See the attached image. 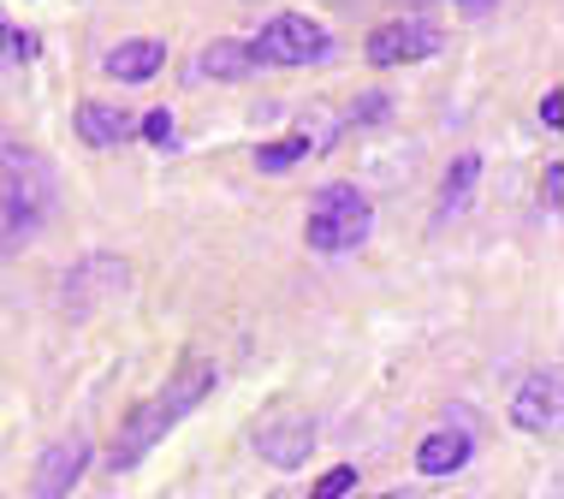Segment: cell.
Here are the masks:
<instances>
[{"label": "cell", "mask_w": 564, "mask_h": 499, "mask_svg": "<svg viewBox=\"0 0 564 499\" xmlns=\"http://www.w3.org/2000/svg\"><path fill=\"white\" fill-rule=\"evenodd\" d=\"M440 24L434 19H392V24H380L375 36H369V66H410V59H429V54H440Z\"/></svg>", "instance_id": "cell-6"}, {"label": "cell", "mask_w": 564, "mask_h": 499, "mask_svg": "<svg viewBox=\"0 0 564 499\" xmlns=\"http://www.w3.org/2000/svg\"><path fill=\"white\" fill-rule=\"evenodd\" d=\"M89 470V434H59L54 446H42L36 470H30V499H72V488Z\"/></svg>", "instance_id": "cell-5"}, {"label": "cell", "mask_w": 564, "mask_h": 499, "mask_svg": "<svg viewBox=\"0 0 564 499\" xmlns=\"http://www.w3.org/2000/svg\"><path fill=\"white\" fill-rule=\"evenodd\" d=\"M558 196H564V161H546V173H541V208L546 215H558Z\"/></svg>", "instance_id": "cell-18"}, {"label": "cell", "mask_w": 564, "mask_h": 499, "mask_svg": "<svg viewBox=\"0 0 564 499\" xmlns=\"http://www.w3.org/2000/svg\"><path fill=\"white\" fill-rule=\"evenodd\" d=\"M36 48L42 42L30 36V30H12L7 19H0V66H7V59H36Z\"/></svg>", "instance_id": "cell-15"}, {"label": "cell", "mask_w": 564, "mask_h": 499, "mask_svg": "<svg viewBox=\"0 0 564 499\" xmlns=\"http://www.w3.org/2000/svg\"><path fill=\"white\" fill-rule=\"evenodd\" d=\"M469 452H476L469 429H434L429 441L416 446V470L422 476H457L469 464Z\"/></svg>", "instance_id": "cell-10"}, {"label": "cell", "mask_w": 564, "mask_h": 499, "mask_svg": "<svg viewBox=\"0 0 564 499\" xmlns=\"http://www.w3.org/2000/svg\"><path fill=\"white\" fill-rule=\"evenodd\" d=\"M78 138L89 149H119L126 138H137V119L126 108H113V101H84L78 108Z\"/></svg>", "instance_id": "cell-9"}, {"label": "cell", "mask_w": 564, "mask_h": 499, "mask_svg": "<svg viewBox=\"0 0 564 499\" xmlns=\"http://www.w3.org/2000/svg\"><path fill=\"white\" fill-rule=\"evenodd\" d=\"M250 66H315V59L333 54V36L310 12H273V19L243 42Z\"/></svg>", "instance_id": "cell-4"}, {"label": "cell", "mask_w": 564, "mask_h": 499, "mask_svg": "<svg viewBox=\"0 0 564 499\" xmlns=\"http://www.w3.org/2000/svg\"><path fill=\"white\" fill-rule=\"evenodd\" d=\"M161 66H166V42H161V36L119 42V48L108 54V78H119V84H149Z\"/></svg>", "instance_id": "cell-11"}, {"label": "cell", "mask_w": 564, "mask_h": 499, "mask_svg": "<svg viewBox=\"0 0 564 499\" xmlns=\"http://www.w3.org/2000/svg\"><path fill=\"white\" fill-rule=\"evenodd\" d=\"M250 66V54H243V42H215V48H203L191 59V84H208V78H243Z\"/></svg>", "instance_id": "cell-12"}, {"label": "cell", "mask_w": 564, "mask_h": 499, "mask_svg": "<svg viewBox=\"0 0 564 499\" xmlns=\"http://www.w3.org/2000/svg\"><path fill=\"white\" fill-rule=\"evenodd\" d=\"M457 7H469V12H487V7H494V0H457Z\"/></svg>", "instance_id": "cell-20"}, {"label": "cell", "mask_w": 564, "mask_h": 499, "mask_svg": "<svg viewBox=\"0 0 564 499\" xmlns=\"http://www.w3.org/2000/svg\"><path fill=\"white\" fill-rule=\"evenodd\" d=\"M303 155H315L310 131H297V138H285V143H268V149H256V166H262V173H285V166H297Z\"/></svg>", "instance_id": "cell-14"}, {"label": "cell", "mask_w": 564, "mask_h": 499, "mask_svg": "<svg viewBox=\"0 0 564 499\" xmlns=\"http://www.w3.org/2000/svg\"><path fill=\"white\" fill-rule=\"evenodd\" d=\"M215 387H220V369H215L208 357H191L185 369H178L173 381L155 392V399H143L131 416H119V434H113V446H108V470H113V476H119V470H137V464H143L149 452H155Z\"/></svg>", "instance_id": "cell-1"}, {"label": "cell", "mask_w": 564, "mask_h": 499, "mask_svg": "<svg viewBox=\"0 0 564 499\" xmlns=\"http://www.w3.org/2000/svg\"><path fill=\"white\" fill-rule=\"evenodd\" d=\"M54 161L30 143H0V250L19 256L54 220Z\"/></svg>", "instance_id": "cell-2"}, {"label": "cell", "mask_w": 564, "mask_h": 499, "mask_svg": "<svg viewBox=\"0 0 564 499\" xmlns=\"http://www.w3.org/2000/svg\"><path fill=\"white\" fill-rule=\"evenodd\" d=\"M256 452H262L273 470H297V464H310V452H315V416L310 411L268 416L262 429H256Z\"/></svg>", "instance_id": "cell-7"}, {"label": "cell", "mask_w": 564, "mask_h": 499, "mask_svg": "<svg viewBox=\"0 0 564 499\" xmlns=\"http://www.w3.org/2000/svg\"><path fill=\"white\" fill-rule=\"evenodd\" d=\"M511 422L523 434H553L558 429V369H535L511 399Z\"/></svg>", "instance_id": "cell-8"}, {"label": "cell", "mask_w": 564, "mask_h": 499, "mask_svg": "<svg viewBox=\"0 0 564 499\" xmlns=\"http://www.w3.org/2000/svg\"><path fill=\"white\" fill-rule=\"evenodd\" d=\"M541 126H546V131L564 126V96H558V89H546V96H541Z\"/></svg>", "instance_id": "cell-19"}, {"label": "cell", "mask_w": 564, "mask_h": 499, "mask_svg": "<svg viewBox=\"0 0 564 499\" xmlns=\"http://www.w3.org/2000/svg\"><path fill=\"white\" fill-rule=\"evenodd\" d=\"M143 138L155 143V149H173V143H178V126H173V113H166V108H155V113L143 119Z\"/></svg>", "instance_id": "cell-17"}, {"label": "cell", "mask_w": 564, "mask_h": 499, "mask_svg": "<svg viewBox=\"0 0 564 499\" xmlns=\"http://www.w3.org/2000/svg\"><path fill=\"white\" fill-rule=\"evenodd\" d=\"M375 232V203L357 185H322L310 196V215H303V238L322 256H345L357 245H369Z\"/></svg>", "instance_id": "cell-3"}, {"label": "cell", "mask_w": 564, "mask_h": 499, "mask_svg": "<svg viewBox=\"0 0 564 499\" xmlns=\"http://www.w3.org/2000/svg\"><path fill=\"white\" fill-rule=\"evenodd\" d=\"M350 488H357V464H339V470H327L315 481V499H345Z\"/></svg>", "instance_id": "cell-16"}, {"label": "cell", "mask_w": 564, "mask_h": 499, "mask_svg": "<svg viewBox=\"0 0 564 499\" xmlns=\"http://www.w3.org/2000/svg\"><path fill=\"white\" fill-rule=\"evenodd\" d=\"M476 178H481V155H457L452 161V173H446V185H440V203H434V220L446 226L457 208L469 203V191H476Z\"/></svg>", "instance_id": "cell-13"}]
</instances>
